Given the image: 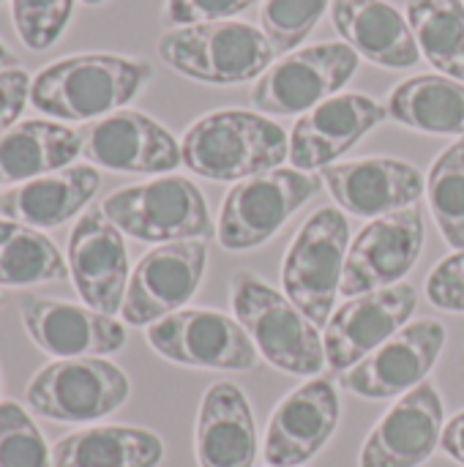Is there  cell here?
Instances as JSON below:
<instances>
[{"mask_svg":"<svg viewBox=\"0 0 464 467\" xmlns=\"http://www.w3.org/2000/svg\"><path fill=\"white\" fill-rule=\"evenodd\" d=\"M148 60L85 52L44 66L30 82V104L57 120H98L123 109L150 79Z\"/></svg>","mask_w":464,"mask_h":467,"instance_id":"1","label":"cell"},{"mask_svg":"<svg viewBox=\"0 0 464 467\" xmlns=\"http://www.w3.org/2000/svg\"><path fill=\"white\" fill-rule=\"evenodd\" d=\"M180 156L200 178L241 183L282 167L290 159V137L263 112L216 109L186 129Z\"/></svg>","mask_w":464,"mask_h":467,"instance_id":"2","label":"cell"},{"mask_svg":"<svg viewBox=\"0 0 464 467\" xmlns=\"http://www.w3.org/2000/svg\"><path fill=\"white\" fill-rule=\"evenodd\" d=\"M230 304L235 320L252 337L257 353L282 372L312 378L325 367V345L317 326L279 290L252 271L230 279Z\"/></svg>","mask_w":464,"mask_h":467,"instance_id":"3","label":"cell"},{"mask_svg":"<svg viewBox=\"0 0 464 467\" xmlns=\"http://www.w3.org/2000/svg\"><path fill=\"white\" fill-rule=\"evenodd\" d=\"M159 55L178 74L208 85H241L260 79L276 57L273 44L249 22H202L172 27L159 38Z\"/></svg>","mask_w":464,"mask_h":467,"instance_id":"4","label":"cell"},{"mask_svg":"<svg viewBox=\"0 0 464 467\" xmlns=\"http://www.w3.org/2000/svg\"><path fill=\"white\" fill-rule=\"evenodd\" d=\"M101 211L129 238L145 244L205 241L213 235L211 211L200 186L180 175L153 178L104 197Z\"/></svg>","mask_w":464,"mask_h":467,"instance_id":"5","label":"cell"},{"mask_svg":"<svg viewBox=\"0 0 464 467\" xmlns=\"http://www.w3.org/2000/svg\"><path fill=\"white\" fill-rule=\"evenodd\" d=\"M350 249V224L342 211L320 208L295 233L284 263L282 285L287 298L317 326H328L342 287Z\"/></svg>","mask_w":464,"mask_h":467,"instance_id":"6","label":"cell"},{"mask_svg":"<svg viewBox=\"0 0 464 467\" xmlns=\"http://www.w3.org/2000/svg\"><path fill=\"white\" fill-rule=\"evenodd\" d=\"M323 178L295 167H276L235 183L219 211V244L227 252H246L271 241L282 224L312 197Z\"/></svg>","mask_w":464,"mask_h":467,"instance_id":"7","label":"cell"},{"mask_svg":"<svg viewBox=\"0 0 464 467\" xmlns=\"http://www.w3.org/2000/svg\"><path fill=\"white\" fill-rule=\"evenodd\" d=\"M131 383L107 358H55L33 375L25 391L27 408L60 424H93L126 405Z\"/></svg>","mask_w":464,"mask_h":467,"instance_id":"8","label":"cell"},{"mask_svg":"<svg viewBox=\"0 0 464 467\" xmlns=\"http://www.w3.org/2000/svg\"><path fill=\"white\" fill-rule=\"evenodd\" d=\"M358 71V52L345 41H323L284 55L252 88L263 115H301L336 96Z\"/></svg>","mask_w":464,"mask_h":467,"instance_id":"9","label":"cell"},{"mask_svg":"<svg viewBox=\"0 0 464 467\" xmlns=\"http://www.w3.org/2000/svg\"><path fill=\"white\" fill-rule=\"evenodd\" d=\"M145 337L161 358L180 367L227 372L257 367V348L246 328L213 309H180L148 326Z\"/></svg>","mask_w":464,"mask_h":467,"instance_id":"10","label":"cell"},{"mask_svg":"<svg viewBox=\"0 0 464 467\" xmlns=\"http://www.w3.org/2000/svg\"><path fill=\"white\" fill-rule=\"evenodd\" d=\"M208 265L205 241H172L150 249L131 271L120 317L126 326H153L180 312L200 290Z\"/></svg>","mask_w":464,"mask_h":467,"instance_id":"11","label":"cell"},{"mask_svg":"<svg viewBox=\"0 0 464 467\" xmlns=\"http://www.w3.org/2000/svg\"><path fill=\"white\" fill-rule=\"evenodd\" d=\"M424 252V213L418 205L372 219L350 244L342 287L347 298L399 285Z\"/></svg>","mask_w":464,"mask_h":467,"instance_id":"12","label":"cell"},{"mask_svg":"<svg viewBox=\"0 0 464 467\" xmlns=\"http://www.w3.org/2000/svg\"><path fill=\"white\" fill-rule=\"evenodd\" d=\"M416 306L418 290L405 282L347 298L325 326V364L339 375L347 372L402 331Z\"/></svg>","mask_w":464,"mask_h":467,"instance_id":"13","label":"cell"},{"mask_svg":"<svg viewBox=\"0 0 464 467\" xmlns=\"http://www.w3.org/2000/svg\"><path fill=\"white\" fill-rule=\"evenodd\" d=\"M446 348V326L418 320L397 331L386 345L339 375V383L364 400H394L427 380Z\"/></svg>","mask_w":464,"mask_h":467,"instance_id":"14","label":"cell"},{"mask_svg":"<svg viewBox=\"0 0 464 467\" xmlns=\"http://www.w3.org/2000/svg\"><path fill=\"white\" fill-rule=\"evenodd\" d=\"M79 134L82 156L101 170L159 175L183 164L178 140L139 109H118L88 123Z\"/></svg>","mask_w":464,"mask_h":467,"instance_id":"15","label":"cell"},{"mask_svg":"<svg viewBox=\"0 0 464 467\" xmlns=\"http://www.w3.org/2000/svg\"><path fill=\"white\" fill-rule=\"evenodd\" d=\"M68 274L85 306L118 315L129 287V252L123 233L98 208L85 211L68 233Z\"/></svg>","mask_w":464,"mask_h":467,"instance_id":"16","label":"cell"},{"mask_svg":"<svg viewBox=\"0 0 464 467\" xmlns=\"http://www.w3.org/2000/svg\"><path fill=\"white\" fill-rule=\"evenodd\" d=\"M19 317L30 342L52 358H104L126 345L123 323L71 301L25 296Z\"/></svg>","mask_w":464,"mask_h":467,"instance_id":"17","label":"cell"},{"mask_svg":"<svg viewBox=\"0 0 464 467\" xmlns=\"http://www.w3.org/2000/svg\"><path fill=\"white\" fill-rule=\"evenodd\" d=\"M388 109L366 93H336L304 112L290 131V164L304 172L325 170L375 126Z\"/></svg>","mask_w":464,"mask_h":467,"instance_id":"18","label":"cell"},{"mask_svg":"<svg viewBox=\"0 0 464 467\" xmlns=\"http://www.w3.org/2000/svg\"><path fill=\"white\" fill-rule=\"evenodd\" d=\"M339 394L328 378H314L287 394L265 432V462L271 467H301L317 457L339 427Z\"/></svg>","mask_w":464,"mask_h":467,"instance_id":"19","label":"cell"},{"mask_svg":"<svg viewBox=\"0 0 464 467\" xmlns=\"http://www.w3.org/2000/svg\"><path fill=\"white\" fill-rule=\"evenodd\" d=\"M443 400L432 383L402 394L361 449V467H421L443 441Z\"/></svg>","mask_w":464,"mask_h":467,"instance_id":"20","label":"cell"},{"mask_svg":"<svg viewBox=\"0 0 464 467\" xmlns=\"http://www.w3.org/2000/svg\"><path fill=\"white\" fill-rule=\"evenodd\" d=\"M323 181L336 205L361 219H380L413 208L427 189L418 167L391 156L331 164L323 170Z\"/></svg>","mask_w":464,"mask_h":467,"instance_id":"21","label":"cell"},{"mask_svg":"<svg viewBox=\"0 0 464 467\" xmlns=\"http://www.w3.org/2000/svg\"><path fill=\"white\" fill-rule=\"evenodd\" d=\"M194 449L200 467H254V413L235 383L219 380L205 391L197 413Z\"/></svg>","mask_w":464,"mask_h":467,"instance_id":"22","label":"cell"},{"mask_svg":"<svg viewBox=\"0 0 464 467\" xmlns=\"http://www.w3.org/2000/svg\"><path fill=\"white\" fill-rule=\"evenodd\" d=\"M334 27L358 57L383 68H413L421 60L410 22L388 0H334Z\"/></svg>","mask_w":464,"mask_h":467,"instance_id":"23","label":"cell"},{"mask_svg":"<svg viewBox=\"0 0 464 467\" xmlns=\"http://www.w3.org/2000/svg\"><path fill=\"white\" fill-rule=\"evenodd\" d=\"M98 186L101 175L93 164H71L3 192L0 216L36 230L60 227L93 200Z\"/></svg>","mask_w":464,"mask_h":467,"instance_id":"24","label":"cell"},{"mask_svg":"<svg viewBox=\"0 0 464 467\" xmlns=\"http://www.w3.org/2000/svg\"><path fill=\"white\" fill-rule=\"evenodd\" d=\"M82 153V134L57 120H19L0 137V183L19 186L25 181L71 167Z\"/></svg>","mask_w":464,"mask_h":467,"instance_id":"25","label":"cell"},{"mask_svg":"<svg viewBox=\"0 0 464 467\" xmlns=\"http://www.w3.org/2000/svg\"><path fill=\"white\" fill-rule=\"evenodd\" d=\"M164 443L139 427L101 424L71 432L52 446V467H156Z\"/></svg>","mask_w":464,"mask_h":467,"instance_id":"26","label":"cell"},{"mask_svg":"<svg viewBox=\"0 0 464 467\" xmlns=\"http://www.w3.org/2000/svg\"><path fill=\"white\" fill-rule=\"evenodd\" d=\"M388 118L424 134L464 137V82L443 74H418L388 96Z\"/></svg>","mask_w":464,"mask_h":467,"instance_id":"27","label":"cell"},{"mask_svg":"<svg viewBox=\"0 0 464 467\" xmlns=\"http://www.w3.org/2000/svg\"><path fill=\"white\" fill-rule=\"evenodd\" d=\"M68 263L44 230L0 219V285L30 287L41 282H63Z\"/></svg>","mask_w":464,"mask_h":467,"instance_id":"28","label":"cell"},{"mask_svg":"<svg viewBox=\"0 0 464 467\" xmlns=\"http://www.w3.org/2000/svg\"><path fill=\"white\" fill-rule=\"evenodd\" d=\"M407 22L421 55L443 77L464 82L462 0H407Z\"/></svg>","mask_w":464,"mask_h":467,"instance_id":"29","label":"cell"},{"mask_svg":"<svg viewBox=\"0 0 464 467\" xmlns=\"http://www.w3.org/2000/svg\"><path fill=\"white\" fill-rule=\"evenodd\" d=\"M429 211L446 238L457 252L464 249V137L451 142L429 167L427 175Z\"/></svg>","mask_w":464,"mask_h":467,"instance_id":"30","label":"cell"},{"mask_svg":"<svg viewBox=\"0 0 464 467\" xmlns=\"http://www.w3.org/2000/svg\"><path fill=\"white\" fill-rule=\"evenodd\" d=\"M331 0H265L260 25L276 55H287L301 47L317 27Z\"/></svg>","mask_w":464,"mask_h":467,"instance_id":"31","label":"cell"},{"mask_svg":"<svg viewBox=\"0 0 464 467\" xmlns=\"http://www.w3.org/2000/svg\"><path fill=\"white\" fill-rule=\"evenodd\" d=\"M0 467H52V451L16 402H0Z\"/></svg>","mask_w":464,"mask_h":467,"instance_id":"32","label":"cell"},{"mask_svg":"<svg viewBox=\"0 0 464 467\" xmlns=\"http://www.w3.org/2000/svg\"><path fill=\"white\" fill-rule=\"evenodd\" d=\"M74 14V0H11L14 27L27 49L52 47Z\"/></svg>","mask_w":464,"mask_h":467,"instance_id":"33","label":"cell"},{"mask_svg":"<svg viewBox=\"0 0 464 467\" xmlns=\"http://www.w3.org/2000/svg\"><path fill=\"white\" fill-rule=\"evenodd\" d=\"M427 298L443 312L464 315V249L432 268L427 276Z\"/></svg>","mask_w":464,"mask_h":467,"instance_id":"34","label":"cell"},{"mask_svg":"<svg viewBox=\"0 0 464 467\" xmlns=\"http://www.w3.org/2000/svg\"><path fill=\"white\" fill-rule=\"evenodd\" d=\"M257 0H167L164 22L172 27H189L202 22H224L246 11Z\"/></svg>","mask_w":464,"mask_h":467,"instance_id":"35","label":"cell"},{"mask_svg":"<svg viewBox=\"0 0 464 467\" xmlns=\"http://www.w3.org/2000/svg\"><path fill=\"white\" fill-rule=\"evenodd\" d=\"M30 74L19 66L0 71V137L19 123V115L30 101Z\"/></svg>","mask_w":464,"mask_h":467,"instance_id":"36","label":"cell"},{"mask_svg":"<svg viewBox=\"0 0 464 467\" xmlns=\"http://www.w3.org/2000/svg\"><path fill=\"white\" fill-rule=\"evenodd\" d=\"M440 449H443L454 462H459V465L464 467V410L462 413H457V416L446 424Z\"/></svg>","mask_w":464,"mask_h":467,"instance_id":"37","label":"cell"},{"mask_svg":"<svg viewBox=\"0 0 464 467\" xmlns=\"http://www.w3.org/2000/svg\"><path fill=\"white\" fill-rule=\"evenodd\" d=\"M8 68H16V57H14V52L0 41V71H8Z\"/></svg>","mask_w":464,"mask_h":467,"instance_id":"38","label":"cell"},{"mask_svg":"<svg viewBox=\"0 0 464 467\" xmlns=\"http://www.w3.org/2000/svg\"><path fill=\"white\" fill-rule=\"evenodd\" d=\"M82 3H88V5H98V3H104V0H82Z\"/></svg>","mask_w":464,"mask_h":467,"instance_id":"39","label":"cell"},{"mask_svg":"<svg viewBox=\"0 0 464 467\" xmlns=\"http://www.w3.org/2000/svg\"><path fill=\"white\" fill-rule=\"evenodd\" d=\"M0 304H3V296H0Z\"/></svg>","mask_w":464,"mask_h":467,"instance_id":"40","label":"cell"},{"mask_svg":"<svg viewBox=\"0 0 464 467\" xmlns=\"http://www.w3.org/2000/svg\"><path fill=\"white\" fill-rule=\"evenodd\" d=\"M0 3H3V0H0Z\"/></svg>","mask_w":464,"mask_h":467,"instance_id":"41","label":"cell"}]
</instances>
